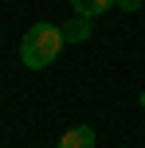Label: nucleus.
Listing matches in <instances>:
<instances>
[{"mask_svg":"<svg viewBox=\"0 0 145 148\" xmlns=\"http://www.w3.org/2000/svg\"><path fill=\"white\" fill-rule=\"evenodd\" d=\"M94 144H98V136H94L90 125H75V129H67V133H63V140H59V148H94Z\"/></svg>","mask_w":145,"mask_h":148,"instance_id":"nucleus-2","label":"nucleus"},{"mask_svg":"<svg viewBox=\"0 0 145 148\" xmlns=\"http://www.w3.org/2000/svg\"><path fill=\"white\" fill-rule=\"evenodd\" d=\"M90 27H94V20L75 16V20L63 23V39H67V43H86V39H90Z\"/></svg>","mask_w":145,"mask_h":148,"instance_id":"nucleus-3","label":"nucleus"},{"mask_svg":"<svg viewBox=\"0 0 145 148\" xmlns=\"http://www.w3.org/2000/svg\"><path fill=\"white\" fill-rule=\"evenodd\" d=\"M75 4V16H86V20H98L102 12L114 8V0H71Z\"/></svg>","mask_w":145,"mask_h":148,"instance_id":"nucleus-4","label":"nucleus"},{"mask_svg":"<svg viewBox=\"0 0 145 148\" xmlns=\"http://www.w3.org/2000/svg\"><path fill=\"white\" fill-rule=\"evenodd\" d=\"M141 109H145V90H141Z\"/></svg>","mask_w":145,"mask_h":148,"instance_id":"nucleus-6","label":"nucleus"},{"mask_svg":"<svg viewBox=\"0 0 145 148\" xmlns=\"http://www.w3.org/2000/svg\"><path fill=\"white\" fill-rule=\"evenodd\" d=\"M145 0H114V8H122V12H137Z\"/></svg>","mask_w":145,"mask_h":148,"instance_id":"nucleus-5","label":"nucleus"},{"mask_svg":"<svg viewBox=\"0 0 145 148\" xmlns=\"http://www.w3.org/2000/svg\"><path fill=\"white\" fill-rule=\"evenodd\" d=\"M63 27H55V23H31L28 31H24L20 39V59L28 70H43L55 62V55L63 51Z\"/></svg>","mask_w":145,"mask_h":148,"instance_id":"nucleus-1","label":"nucleus"}]
</instances>
